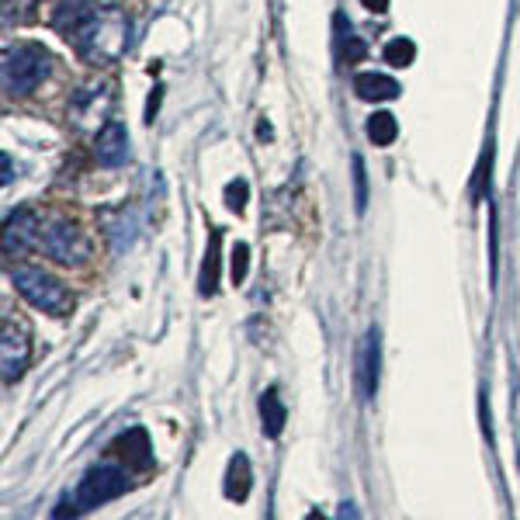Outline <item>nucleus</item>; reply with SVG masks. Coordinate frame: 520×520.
I'll list each match as a JSON object with an SVG mask.
<instances>
[{
  "mask_svg": "<svg viewBox=\"0 0 520 520\" xmlns=\"http://www.w3.org/2000/svg\"><path fill=\"white\" fill-rule=\"evenodd\" d=\"M125 489H129V475H125V468L98 465L80 479L77 493H73V503H77L80 510H94V507H104V503L118 500Z\"/></svg>",
  "mask_w": 520,
  "mask_h": 520,
  "instance_id": "5",
  "label": "nucleus"
},
{
  "mask_svg": "<svg viewBox=\"0 0 520 520\" xmlns=\"http://www.w3.org/2000/svg\"><path fill=\"white\" fill-rule=\"evenodd\" d=\"M385 63L389 66H396V70H406V66H413V59H416V46L410 39H392L389 46H385Z\"/></svg>",
  "mask_w": 520,
  "mask_h": 520,
  "instance_id": "17",
  "label": "nucleus"
},
{
  "mask_svg": "<svg viewBox=\"0 0 520 520\" xmlns=\"http://www.w3.org/2000/svg\"><path fill=\"white\" fill-rule=\"evenodd\" d=\"M28 361H32V340L21 326H14L11 319H4L0 330V368H4V385H14L25 375Z\"/></svg>",
  "mask_w": 520,
  "mask_h": 520,
  "instance_id": "7",
  "label": "nucleus"
},
{
  "mask_svg": "<svg viewBox=\"0 0 520 520\" xmlns=\"http://www.w3.org/2000/svg\"><path fill=\"white\" fill-rule=\"evenodd\" d=\"M49 52L35 42H18V46L4 49V63H0V80L11 98H25L32 94L42 80L49 77Z\"/></svg>",
  "mask_w": 520,
  "mask_h": 520,
  "instance_id": "3",
  "label": "nucleus"
},
{
  "mask_svg": "<svg viewBox=\"0 0 520 520\" xmlns=\"http://www.w3.org/2000/svg\"><path fill=\"white\" fill-rule=\"evenodd\" d=\"M247 267H250V247H247V243H236L233 257H229V274H233V285H243V278H247Z\"/></svg>",
  "mask_w": 520,
  "mask_h": 520,
  "instance_id": "18",
  "label": "nucleus"
},
{
  "mask_svg": "<svg viewBox=\"0 0 520 520\" xmlns=\"http://www.w3.org/2000/svg\"><path fill=\"white\" fill-rule=\"evenodd\" d=\"M42 247V219L35 208H18L4 222V257H25Z\"/></svg>",
  "mask_w": 520,
  "mask_h": 520,
  "instance_id": "6",
  "label": "nucleus"
},
{
  "mask_svg": "<svg viewBox=\"0 0 520 520\" xmlns=\"http://www.w3.org/2000/svg\"><path fill=\"white\" fill-rule=\"evenodd\" d=\"M389 4L392 0H361V7H368L371 14H385L389 11Z\"/></svg>",
  "mask_w": 520,
  "mask_h": 520,
  "instance_id": "21",
  "label": "nucleus"
},
{
  "mask_svg": "<svg viewBox=\"0 0 520 520\" xmlns=\"http://www.w3.org/2000/svg\"><path fill=\"white\" fill-rule=\"evenodd\" d=\"M42 250L63 267H73V264H84L91 257V236L70 219H56L46 226L42 233Z\"/></svg>",
  "mask_w": 520,
  "mask_h": 520,
  "instance_id": "4",
  "label": "nucleus"
},
{
  "mask_svg": "<svg viewBox=\"0 0 520 520\" xmlns=\"http://www.w3.org/2000/svg\"><path fill=\"white\" fill-rule=\"evenodd\" d=\"M399 91H403V87L392 77H385V73H358V77H354V94H358L361 101H396Z\"/></svg>",
  "mask_w": 520,
  "mask_h": 520,
  "instance_id": "11",
  "label": "nucleus"
},
{
  "mask_svg": "<svg viewBox=\"0 0 520 520\" xmlns=\"http://www.w3.org/2000/svg\"><path fill=\"white\" fill-rule=\"evenodd\" d=\"M219 243H222V233L215 229L205 254V267H202V295H215V285H219Z\"/></svg>",
  "mask_w": 520,
  "mask_h": 520,
  "instance_id": "16",
  "label": "nucleus"
},
{
  "mask_svg": "<svg viewBox=\"0 0 520 520\" xmlns=\"http://www.w3.org/2000/svg\"><path fill=\"white\" fill-rule=\"evenodd\" d=\"M250 486H254V472H250V458L236 451L233 462H229L226 472V496L236 503H243L250 496Z\"/></svg>",
  "mask_w": 520,
  "mask_h": 520,
  "instance_id": "12",
  "label": "nucleus"
},
{
  "mask_svg": "<svg viewBox=\"0 0 520 520\" xmlns=\"http://www.w3.org/2000/svg\"><path fill=\"white\" fill-rule=\"evenodd\" d=\"M354 202H358V212H364V205H368V181H364V160L361 156H354Z\"/></svg>",
  "mask_w": 520,
  "mask_h": 520,
  "instance_id": "19",
  "label": "nucleus"
},
{
  "mask_svg": "<svg viewBox=\"0 0 520 520\" xmlns=\"http://www.w3.org/2000/svg\"><path fill=\"white\" fill-rule=\"evenodd\" d=\"M11 285L18 288L21 299H28L35 309L49 312V316H66L73 309V292L56 278V274L42 271V267H32V264H14L7 271Z\"/></svg>",
  "mask_w": 520,
  "mask_h": 520,
  "instance_id": "2",
  "label": "nucleus"
},
{
  "mask_svg": "<svg viewBox=\"0 0 520 520\" xmlns=\"http://www.w3.org/2000/svg\"><path fill=\"white\" fill-rule=\"evenodd\" d=\"M111 451H115L118 458H125V465H132V468H150L153 465V448H150V437H146L143 427L125 430V434L111 444Z\"/></svg>",
  "mask_w": 520,
  "mask_h": 520,
  "instance_id": "10",
  "label": "nucleus"
},
{
  "mask_svg": "<svg viewBox=\"0 0 520 520\" xmlns=\"http://www.w3.org/2000/svg\"><path fill=\"white\" fill-rule=\"evenodd\" d=\"M226 198H229V208H233V212H243V198H247V181H233L226 188Z\"/></svg>",
  "mask_w": 520,
  "mask_h": 520,
  "instance_id": "20",
  "label": "nucleus"
},
{
  "mask_svg": "<svg viewBox=\"0 0 520 520\" xmlns=\"http://www.w3.org/2000/svg\"><path fill=\"white\" fill-rule=\"evenodd\" d=\"M0 181H4V184L14 181V174H11V156H7V153H4V177H0Z\"/></svg>",
  "mask_w": 520,
  "mask_h": 520,
  "instance_id": "22",
  "label": "nucleus"
},
{
  "mask_svg": "<svg viewBox=\"0 0 520 520\" xmlns=\"http://www.w3.org/2000/svg\"><path fill=\"white\" fill-rule=\"evenodd\" d=\"M333 25H337V46H340V59H344V63H358V59H364V46L358 42V35H354L351 21H347L344 14H337V18H333Z\"/></svg>",
  "mask_w": 520,
  "mask_h": 520,
  "instance_id": "15",
  "label": "nucleus"
},
{
  "mask_svg": "<svg viewBox=\"0 0 520 520\" xmlns=\"http://www.w3.org/2000/svg\"><path fill=\"white\" fill-rule=\"evenodd\" d=\"M94 156H98L101 167H118V163H125V156H129V132H125V125L118 122V118H108V122L101 125L98 139H94Z\"/></svg>",
  "mask_w": 520,
  "mask_h": 520,
  "instance_id": "8",
  "label": "nucleus"
},
{
  "mask_svg": "<svg viewBox=\"0 0 520 520\" xmlns=\"http://www.w3.org/2000/svg\"><path fill=\"white\" fill-rule=\"evenodd\" d=\"M73 49L87 59V63H115L118 56L129 46V18L125 11H118L115 4L94 7L70 35H66Z\"/></svg>",
  "mask_w": 520,
  "mask_h": 520,
  "instance_id": "1",
  "label": "nucleus"
},
{
  "mask_svg": "<svg viewBox=\"0 0 520 520\" xmlns=\"http://www.w3.org/2000/svg\"><path fill=\"white\" fill-rule=\"evenodd\" d=\"M399 136V122L392 111H375V115L368 118V139L375 146H392Z\"/></svg>",
  "mask_w": 520,
  "mask_h": 520,
  "instance_id": "14",
  "label": "nucleus"
},
{
  "mask_svg": "<svg viewBox=\"0 0 520 520\" xmlns=\"http://www.w3.org/2000/svg\"><path fill=\"white\" fill-rule=\"evenodd\" d=\"M260 420H264L267 437H281V430H285V403H281V396L274 389H267L260 396Z\"/></svg>",
  "mask_w": 520,
  "mask_h": 520,
  "instance_id": "13",
  "label": "nucleus"
},
{
  "mask_svg": "<svg viewBox=\"0 0 520 520\" xmlns=\"http://www.w3.org/2000/svg\"><path fill=\"white\" fill-rule=\"evenodd\" d=\"M378 361H382V347H378V330H368L358 354V392L364 403H371L378 392Z\"/></svg>",
  "mask_w": 520,
  "mask_h": 520,
  "instance_id": "9",
  "label": "nucleus"
}]
</instances>
